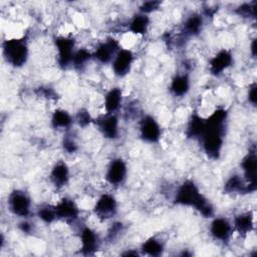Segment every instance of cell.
<instances>
[{
  "instance_id": "1",
  "label": "cell",
  "mask_w": 257,
  "mask_h": 257,
  "mask_svg": "<svg viewBox=\"0 0 257 257\" xmlns=\"http://www.w3.org/2000/svg\"><path fill=\"white\" fill-rule=\"evenodd\" d=\"M228 112L223 107L215 108L207 117L199 141L204 153L211 159H218L224 144L225 124Z\"/></svg>"
},
{
  "instance_id": "2",
  "label": "cell",
  "mask_w": 257,
  "mask_h": 257,
  "mask_svg": "<svg viewBox=\"0 0 257 257\" xmlns=\"http://www.w3.org/2000/svg\"><path fill=\"white\" fill-rule=\"evenodd\" d=\"M173 202L176 205L194 208L205 218H212L214 216L212 204L193 180H185L177 187Z\"/></svg>"
},
{
  "instance_id": "3",
  "label": "cell",
  "mask_w": 257,
  "mask_h": 257,
  "mask_svg": "<svg viewBox=\"0 0 257 257\" xmlns=\"http://www.w3.org/2000/svg\"><path fill=\"white\" fill-rule=\"evenodd\" d=\"M2 53L6 62L19 68L25 65L29 57V45L26 37H14L2 42Z\"/></svg>"
},
{
  "instance_id": "4",
  "label": "cell",
  "mask_w": 257,
  "mask_h": 257,
  "mask_svg": "<svg viewBox=\"0 0 257 257\" xmlns=\"http://www.w3.org/2000/svg\"><path fill=\"white\" fill-rule=\"evenodd\" d=\"M7 208L12 215L26 219L32 212V200L25 191L14 189L7 196Z\"/></svg>"
},
{
  "instance_id": "5",
  "label": "cell",
  "mask_w": 257,
  "mask_h": 257,
  "mask_svg": "<svg viewBox=\"0 0 257 257\" xmlns=\"http://www.w3.org/2000/svg\"><path fill=\"white\" fill-rule=\"evenodd\" d=\"M57 63L60 67L71 66V60L76 50V41L72 36L59 35L54 39Z\"/></svg>"
},
{
  "instance_id": "6",
  "label": "cell",
  "mask_w": 257,
  "mask_h": 257,
  "mask_svg": "<svg viewBox=\"0 0 257 257\" xmlns=\"http://www.w3.org/2000/svg\"><path fill=\"white\" fill-rule=\"evenodd\" d=\"M118 210V204L115 197L110 193H102L97 197L92 206L94 216L100 221L112 219Z\"/></svg>"
},
{
  "instance_id": "7",
  "label": "cell",
  "mask_w": 257,
  "mask_h": 257,
  "mask_svg": "<svg viewBox=\"0 0 257 257\" xmlns=\"http://www.w3.org/2000/svg\"><path fill=\"white\" fill-rule=\"evenodd\" d=\"M94 125L101 136L107 140H115L119 136V118L117 113H106L93 118Z\"/></svg>"
},
{
  "instance_id": "8",
  "label": "cell",
  "mask_w": 257,
  "mask_h": 257,
  "mask_svg": "<svg viewBox=\"0 0 257 257\" xmlns=\"http://www.w3.org/2000/svg\"><path fill=\"white\" fill-rule=\"evenodd\" d=\"M139 136L142 141L149 144H157L162 138L160 122L151 114L144 115L139 124Z\"/></svg>"
},
{
  "instance_id": "9",
  "label": "cell",
  "mask_w": 257,
  "mask_h": 257,
  "mask_svg": "<svg viewBox=\"0 0 257 257\" xmlns=\"http://www.w3.org/2000/svg\"><path fill=\"white\" fill-rule=\"evenodd\" d=\"M209 224V234L217 242L228 243L234 233L232 222L226 217H212Z\"/></svg>"
},
{
  "instance_id": "10",
  "label": "cell",
  "mask_w": 257,
  "mask_h": 257,
  "mask_svg": "<svg viewBox=\"0 0 257 257\" xmlns=\"http://www.w3.org/2000/svg\"><path fill=\"white\" fill-rule=\"evenodd\" d=\"M120 48L118 40L113 37H108L96 44L92 51V59L99 64L110 63Z\"/></svg>"
},
{
  "instance_id": "11",
  "label": "cell",
  "mask_w": 257,
  "mask_h": 257,
  "mask_svg": "<svg viewBox=\"0 0 257 257\" xmlns=\"http://www.w3.org/2000/svg\"><path fill=\"white\" fill-rule=\"evenodd\" d=\"M127 172L128 170L126 162L119 157L113 158L105 169L104 179L108 185L112 187H118L125 181Z\"/></svg>"
},
{
  "instance_id": "12",
  "label": "cell",
  "mask_w": 257,
  "mask_h": 257,
  "mask_svg": "<svg viewBox=\"0 0 257 257\" xmlns=\"http://www.w3.org/2000/svg\"><path fill=\"white\" fill-rule=\"evenodd\" d=\"M135 62V54L128 48H120L110 62L111 70L117 77H124L132 70Z\"/></svg>"
},
{
  "instance_id": "13",
  "label": "cell",
  "mask_w": 257,
  "mask_h": 257,
  "mask_svg": "<svg viewBox=\"0 0 257 257\" xmlns=\"http://www.w3.org/2000/svg\"><path fill=\"white\" fill-rule=\"evenodd\" d=\"M57 220L65 223L75 222L80 214V209L71 198L63 197L54 204Z\"/></svg>"
},
{
  "instance_id": "14",
  "label": "cell",
  "mask_w": 257,
  "mask_h": 257,
  "mask_svg": "<svg viewBox=\"0 0 257 257\" xmlns=\"http://www.w3.org/2000/svg\"><path fill=\"white\" fill-rule=\"evenodd\" d=\"M79 243L80 251L84 255L94 254L100 247V238L97 232L88 227L83 226L79 231Z\"/></svg>"
},
{
  "instance_id": "15",
  "label": "cell",
  "mask_w": 257,
  "mask_h": 257,
  "mask_svg": "<svg viewBox=\"0 0 257 257\" xmlns=\"http://www.w3.org/2000/svg\"><path fill=\"white\" fill-rule=\"evenodd\" d=\"M241 170H242V177L248 184L249 188L252 192L256 190V168H257V161H256V151L255 147L252 151L249 150V153L242 159L241 161Z\"/></svg>"
},
{
  "instance_id": "16",
  "label": "cell",
  "mask_w": 257,
  "mask_h": 257,
  "mask_svg": "<svg viewBox=\"0 0 257 257\" xmlns=\"http://www.w3.org/2000/svg\"><path fill=\"white\" fill-rule=\"evenodd\" d=\"M233 61V54L230 50L220 49L209 59V70L213 75L219 76L232 65Z\"/></svg>"
},
{
  "instance_id": "17",
  "label": "cell",
  "mask_w": 257,
  "mask_h": 257,
  "mask_svg": "<svg viewBox=\"0 0 257 257\" xmlns=\"http://www.w3.org/2000/svg\"><path fill=\"white\" fill-rule=\"evenodd\" d=\"M231 222L234 232L242 237L250 234L255 228V217L252 211H245L235 215Z\"/></svg>"
},
{
  "instance_id": "18",
  "label": "cell",
  "mask_w": 257,
  "mask_h": 257,
  "mask_svg": "<svg viewBox=\"0 0 257 257\" xmlns=\"http://www.w3.org/2000/svg\"><path fill=\"white\" fill-rule=\"evenodd\" d=\"M49 180L56 189L64 188L70 180V168L64 161L56 162L50 170Z\"/></svg>"
},
{
  "instance_id": "19",
  "label": "cell",
  "mask_w": 257,
  "mask_h": 257,
  "mask_svg": "<svg viewBox=\"0 0 257 257\" xmlns=\"http://www.w3.org/2000/svg\"><path fill=\"white\" fill-rule=\"evenodd\" d=\"M122 90L118 86L109 88L103 96V108L106 113H117L122 105Z\"/></svg>"
},
{
  "instance_id": "20",
  "label": "cell",
  "mask_w": 257,
  "mask_h": 257,
  "mask_svg": "<svg viewBox=\"0 0 257 257\" xmlns=\"http://www.w3.org/2000/svg\"><path fill=\"white\" fill-rule=\"evenodd\" d=\"M171 93L176 97L185 96L191 88V79L188 73H177L171 80L169 85Z\"/></svg>"
},
{
  "instance_id": "21",
  "label": "cell",
  "mask_w": 257,
  "mask_h": 257,
  "mask_svg": "<svg viewBox=\"0 0 257 257\" xmlns=\"http://www.w3.org/2000/svg\"><path fill=\"white\" fill-rule=\"evenodd\" d=\"M204 25V18L199 13H193L189 15L184 23L182 28V33L185 37L197 36L201 33Z\"/></svg>"
},
{
  "instance_id": "22",
  "label": "cell",
  "mask_w": 257,
  "mask_h": 257,
  "mask_svg": "<svg viewBox=\"0 0 257 257\" xmlns=\"http://www.w3.org/2000/svg\"><path fill=\"white\" fill-rule=\"evenodd\" d=\"M150 23V16L139 12L130 19L127 23V30L137 36H144L149 30Z\"/></svg>"
},
{
  "instance_id": "23",
  "label": "cell",
  "mask_w": 257,
  "mask_h": 257,
  "mask_svg": "<svg viewBox=\"0 0 257 257\" xmlns=\"http://www.w3.org/2000/svg\"><path fill=\"white\" fill-rule=\"evenodd\" d=\"M74 121V117L65 109L63 108H56L50 118V122L53 128L67 131L71 127Z\"/></svg>"
},
{
  "instance_id": "24",
  "label": "cell",
  "mask_w": 257,
  "mask_h": 257,
  "mask_svg": "<svg viewBox=\"0 0 257 257\" xmlns=\"http://www.w3.org/2000/svg\"><path fill=\"white\" fill-rule=\"evenodd\" d=\"M141 254L148 256H160L165 251V243L162 239L152 236L144 241L140 247Z\"/></svg>"
},
{
  "instance_id": "25",
  "label": "cell",
  "mask_w": 257,
  "mask_h": 257,
  "mask_svg": "<svg viewBox=\"0 0 257 257\" xmlns=\"http://www.w3.org/2000/svg\"><path fill=\"white\" fill-rule=\"evenodd\" d=\"M204 125H205V117L201 116L197 112L192 113V115L190 116L189 121L187 123L185 134L190 139L199 140V138L201 137V135L203 133Z\"/></svg>"
},
{
  "instance_id": "26",
  "label": "cell",
  "mask_w": 257,
  "mask_h": 257,
  "mask_svg": "<svg viewBox=\"0 0 257 257\" xmlns=\"http://www.w3.org/2000/svg\"><path fill=\"white\" fill-rule=\"evenodd\" d=\"M91 59L92 51L87 48H76L71 60V66L75 69H82Z\"/></svg>"
},
{
  "instance_id": "27",
  "label": "cell",
  "mask_w": 257,
  "mask_h": 257,
  "mask_svg": "<svg viewBox=\"0 0 257 257\" xmlns=\"http://www.w3.org/2000/svg\"><path fill=\"white\" fill-rule=\"evenodd\" d=\"M37 217L41 222L44 224H52L53 222L57 221V216H56V211L54 205L50 204H44L40 206L37 209Z\"/></svg>"
},
{
  "instance_id": "28",
  "label": "cell",
  "mask_w": 257,
  "mask_h": 257,
  "mask_svg": "<svg viewBox=\"0 0 257 257\" xmlns=\"http://www.w3.org/2000/svg\"><path fill=\"white\" fill-rule=\"evenodd\" d=\"M74 121L81 127H85L93 122V117L90 115L89 111L85 108H80L74 117Z\"/></svg>"
},
{
  "instance_id": "29",
  "label": "cell",
  "mask_w": 257,
  "mask_h": 257,
  "mask_svg": "<svg viewBox=\"0 0 257 257\" xmlns=\"http://www.w3.org/2000/svg\"><path fill=\"white\" fill-rule=\"evenodd\" d=\"M236 12L241 17H255V2L242 4L236 9Z\"/></svg>"
},
{
  "instance_id": "30",
  "label": "cell",
  "mask_w": 257,
  "mask_h": 257,
  "mask_svg": "<svg viewBox=\"0 0 257 257\" xmlns=\"http://www.w3.org/2000/svg\"><path fill=\"white\" fill-rule=\"evenodd\" d=\"M160 5H161V2H159V1H146L140 6L139 12L149 15L150 13L157 11L159 9Z\"/></svg>"
},
{
  "instance_id": "31",
  "label": "cell",
  "mask_w": 257,
  "mask_h": 257,
  "mask_svg": "<svg viewBox=\"0 0 257 257\" xmlns=\"http://www.w3.org/2000/svg\"><path fill=\"white\" fill-rule=\"evenodd\" d=\"M62 147L65 152L68 154H73L78 150L77 143L71 136H65L62 141Z\"/></svg>"
},
{
  "instance_id": "32",
  "label": "cell",
  "mask_w": 257,
  "mask_h": 257,
  "mask_svg": "<svg viewBox=\"0 0 257 257\" xmlns=\"http://www.w3.org/2000/svg\"><path fill=\"white\" fill-rule=\"evenodd\" d=\"M256 83L253 82L252 84L249 85L248 92H247V99L252 105H256V99H257V91H256Z\"/></svg>"
},
{
  "instance_id": "33",
  "label": "cell",
  "mask_w": 257,
  "mask_h": 257,
  "mask_svg": "<svg viewBox=\"0 0 257 257\" xmlns=\"http://www.w3.org/2000/svg\"><path fill=\"white\" fill-rule=\"evenodd\" d=\"M249 50H250L251 56H252L253 58H255V57H256V38H253V39H252V41H251V43H250V48H249Z\"/></svg>"
}]
</instances>
